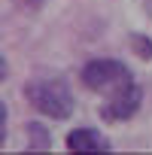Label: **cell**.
<instances>
[{
  "mask_svg": "<svg viewBox=\"0 0 152 155\" xmlns=\"http://www.w3.org/2000/svg\"><path fill=\"white\" fill-rule=\"evenodd\" d=\"M79 79H82V85H85L88 91L107 94V91H113V88L131 82L134 73H131L122 61H116V58H94V61H88V64L79 70Z\"/></svg>",
  "mask_w": 152,
  "mask_h": 155,
  "instance_id": "obj_2",
  "label": "cell"
},
{
  "mask_svg": "<svg viewBox=\"0 0 152 155\" xmlns=\"http://www.w3.org/2000/svg\"><path fill=\"white\" fill-rule=\"evenodd\" d=\"M25 97L37 113L55 122H64L73 116V91L64 76H37L25 85Z\"/></svg>",
  "mask_w": 152,
  "mask_h": 155,
  "instance_id": "obj_1",
  "label": "cell"
},
{
  "mask_svg": "<svg viewBox=\"0 0 152 155\" xmlns=\"http://www.w3.org/2000/svg\"><path fill=\"white\" fill-rule=\"evenodd\" d=\"M128 46H131V52H134L140 61H152V37L134 31V34L128 37Z\"/></svg>",
  "mask_w": 152,
  "mask_h": 155,
  "instance_id": "obj_6",
  "label": "cell"
},
{
  "mask_svg": "<svg viewBox=\"0 0 152 155\" xmlns=\"http://www.w3.org/2000/svg\"><path fill=\"white\" fill-rule=\"evenodd\" d=\"M140 104H143V88L137 85V79H131V82H125V85L107 91V101L101 104V119L110 122V125L128 122V119L137 116Z\"/></svg>",
  "mask_w": 152,
  "mask_h": 155,
  "instance_id": "obj_3",
  "label": "cell"
},
{
  "mask_svg": "<svg viewBox=\"0 0 152 155\" xmlns=\"http://www.w3.org/2000/svg\"><path fill=\"white\" fill-rule=\"evenodd\" d=\"M67 149L70 152H110L113 143L94 128H73L67 134Z\"/></svg>",
  "mask_w": 152,
  "mask_h": 155,
  "instance_id": "obj_4",
  "label": "cell"
},
{
  "mask_svg": "<svg viewBox=\"0 0 152 155\" xmlns=\"http://www.w3.org/2000/svg\"><path fill=\"white\" fill-rule=\"evenodd\" d=\"M6 79V61H3V55H0V82Z\"/></svg>",
  "mask_w": 152,
  "mask_h": 155,
  "instance_id": "obj_9",
  "label": "cell"
},
{
  "mask_svg": "<svg viewBox=\"0 0 152 155\" xmlns=\"http://www.w3.org/2000/svg\"><path fill=\"white\" fill-rule=\"evenodd\" d=\"M28 149L31 152H46L52 149V134L43 122H28Z\"/></svg>",
  "mask_w": 152,
  "mask_h": 155,
  "instance_id": "obj_5",
  "label": "cell"
},
{
  "mask_svg": "<svg viewBox=\"0 0 152 155\" xmlns=\"http://www.w3.org/2000/svg\"><path fill=\"white\" fill-rule=\"evenodd\" d=\"M6 122H9V113H6V104L0 101V149L6 146Z\"/></svg>",
  "mask_w": 152,
  "mask_h": 155,
  "instance_id": "obj_7",
  "label": "cell"
},
{
  "mask_svg": "<svg viewBox=\"0 0 152 155\" xmlns=\"http://www.w3.org/2000/svg\"><path fill=\"white\" fill-rule=\"evenodd\" d=\"M12 3H15V6H21L25 12H40L46 0H12Z\"/></svg>",
  "mask_w": 152,
  "mask_h": 155,
  "instance_id": "obj_8",
  "label": "cell"
},
{
  "mask_svg": "<svg viewBox=\"0 0 152 155\" xmlns=\"http://www.w3.org/2000/svg\"><path fill=\"white\" fill-rule=\"evenodd\" d=\"M143 9H146V15L152 18V0H143Z\"/></svg>",
  "mask_w": 152,
  "mask_h": 155,
  "instance_id": "obj_10",
  "label": "cell"
}]
</instances>
